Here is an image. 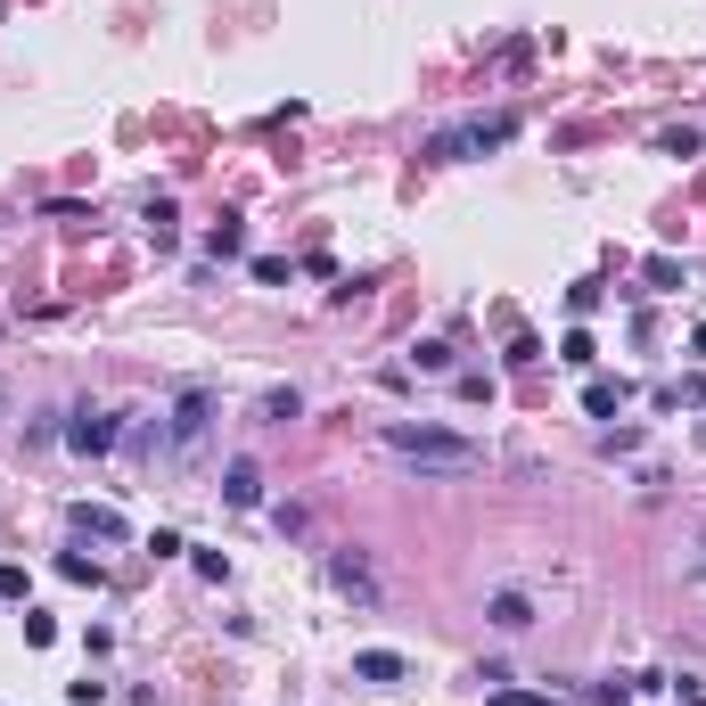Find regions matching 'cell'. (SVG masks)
I'll use <instances>...</instances> for the list:
<instances>
[{
    "label": "cell",
    "instance_id": "obj_8",
    "mask_svg": "<svg viewBox=\"0 0 706 706\" xmlns=\"http://www.w3.org/2000/svg\"><path fill=\"white\" fill-rule=\"evenodd\" d=\"M255 493H263L255 461H230V477H223V502H230V509H255Z\"/></svg>",
    "mask_w": 706,
    "mask_h": 706
},
{
    "label": "cell",
    "instance_id": "obj_21",
    "mask_svg": "<svg viewBox=\"0 0 706 706\" xmlns=\"http://www.w3.org/2000/svg\"><path fill=\"white\" fill-rule=\"evenodd\" d=\"M698 583H706V567H698Z\"/></svg>",
    "mask_w": 706,
    "mask_h": 706
},
{
    "label": "cell",
    "instance_id": "obj_4",
    "mask_svg": "<svg viewBox=\"0 0 706 706\" xmlns=\"http://www.w3.org/2000/svg\"><path fill=\"white\" fill-rule=\"evenodd\" d=\"M66 526H75L83 542H124V534H131L124 509H108V502H75V509H66Z\"/></svg>",
    "mask_w": 706,
    "mask_h": 706
},
{
    "label": "cell",
    "instance_id": "obj_10",
    "mask_svg": "<svg viewBox=\"0 0 706 706\" xmlns=\"http://www.w3.org/2000/svg\"><path fill=\"white\" fill-rule=\"evenodd\" d=\"M337 592H353V600H378V583H370V567H362V558H337Z\"/></svg>",
    "mask_w": 706,
    "mask_h": 706
},
{
    "label": "cell",
    "instance_id": "obj_7",
    "mask_svg": "<svg viewBox=\"0 0 706 706\" xmlns=\"http://www.w3.org/2000/svg\"><path fill=\"white\" fill-rule=\"evenodd\" d=\"M625 378H592V387H583V411H592V419H616V411H625Z\"/></svg>",
    "mask_w": 706,
    "mask_h": 706
},
{
    "label": "cell",
    "instance_id": "obj_19",
    "mask_svg": "<svg viewBox=\"0 0 706 706\" xmlns=\"http://www.w3.org/2000/svg\"><path fill=\"white\" fill-rule=\"evenodd\" d=\"M0 600H25V567H0Z\"/></svg>",
    "mask_w": 706,
    "mask_h": 706
},
{
    "label": "cell",
    "instance_id": "obj_15",
    "mask_svg": "<svg viewBox=\"0 0 706 706\" xmlns=\"http://www.w3.org/2000/svg\"><path fill=\"white\" fill-rule=\"evenodd\" d=\"M534 362H542V337L518 329V337H509V370H534Z\"/></svg>",
    "mask_w": 706,
    "mask_h": 706
},
{
    "label": "cell",
    "instance_id": "obj_1",
    "mask_svg": "<svg viewBox=\"0 0 706 706\" xmlns=\"http://www.w3.org/2000/svg\"><path fill=\"white\" fill-rule=\"evenodd\" d=\"M387 452L411 468H436V477H468V468H484V452L468 444V436H444V428H411V419H394L387 428Z\"/></svg>",
    "mask_w": 706,
    "mask_h": 706
},
{
    "label": "cell",
    "instance_id": "obj_20",
    "mask_svg": "<svg viewBox=\"0 0 706 706\" xmlns=\"http://www.w3.org/2000/svg\"><path fill=\"white\" fill-rule=\"evenodd\" d=\"M690 353H698V362H706V329H698V337H690Z\"/></svg>",
    "mask_w": 706,
    "mask_h": 706
},
{
    "label": "cell",
    "instance_id": "obj_5",
    "mask_svg": "<svg viewBox=\"0 0 706 706\" xmlns=\"http://www.w3.org/2000/svg\"><path fill=\"white\" fill-rule=\"evenodd\" d=\"M66 444H75V452H108V444H115V419H108V411H75Z\"/></svg>",
    "mask_w": 706,
    "mask_h": 706
},
{
    "label": "cell",
    "instance_id": "obj_18",
    "mask_svg": "<svg viewBox=\"0 0 706 706\" xmlns=\"http://www.w3.org/2000/svg\"><path fill=\"white\" fill-rule=\"evenodd\" d=\"M493 706H551L542 690H493Z\"/></svg>",
    "mask_w": 706,
    "mask_h": 706
},
{
    "label": "cell",
    "instance_id": "obj_14",
    "mask_svg": "<svg viewBox=\"0 0 706 706\" xmlns=\"http://www.w3.org/2000/svg\"><path fill=\"white\" fill-rule=\"evenodd\" d=\"M411 370H452V345L428 337V345H411Z\"/></svg>",
    "mask_w": 706,
    "mask_h": 706
},
{
    "label": "cell",
    "instance_id": "obj_13",
    "mask_svg": "<svg viewBox=\"0 0 706 706\" xmlns=\"http://www.w3.org/2000/svg\"><path fill=\"white\" fill-rule=\"evenodd\" d=\"M558 362H576V370H592V329H567V337H558Z\"/></svg>",
    "mask_w": 706,
    "mask_h": 706
},
{
    "label": "cell",
    "instance_id": "obj_3",
    "mask_svg": "<svg viewBox=\"0 0 706 706\" xmlns=\"http://www.w3.org/2000/svg\"><path fill=\"white\" fill-rule=\"evenodd\" d=\"M205 428H214V387H181V394H173V419H165V444L189 452Z\"/></svg>",
    "mask_w": 706,
    "mask_h": 706
},
{
    "label": "cell",
    "instance_id": "obj_6",
    "mask_svg": "<svg viewBox=\"0 0 706 706\" xmlns=\"http://www.w3.org/2000/svg\"><path fill=\"white\" fill-rule=\"evenodd\" d=\"M353 673H362V682H378V690H394V682H403V657H394V650H362V657H353Z\"/></svg>",
    "mask_w": 706,
    "mask_h": 706
},
{
    "label": "cell",
    "instance_id": "obj_9",
    "mask_svg": "<svg viewBox=\"0 0 706 706\" xmlns=\"http://www.w3.org/2000/svg\"><path fill=\"white\" fill-rule=\"evenodd\" d=\"M484 616H493L502 632H526V625H534V600H526V592H493V608H484Z\"/></svg>",
    "mask_w": 706,
    "mask_h": 706
},
{
    "label": "cell",
    "instance_id": "obj_2",
    "mask_svg": "<svg viewBox=\"0 0 706 706\" xmlns=\"http://www.w3.org/2000/svg\"><path fill=\"white\" fill-rule=\"evenodd\" d=\"M509 140H518V115H468V124H444L428 140V156L436 165H468V156H493V149H509Z\"/></svg>",
    "mask_w": 706,
    "mask_h": 706
},
{
    "label": "cell",
    "instance_id": "obj_16",
    "mask_svg": "<svg viewBox=\"0 0 706 706\" xmlns=\"http://www.w3.org/2000/svg\"><path fill=\"white\" fill-rule=\"evenodd\" d=\"M58 576H66V583H99V558H83V551H66V558H58Z\"/></svg>",
    "mask_w": 706,
    "mask_h": 706
},
{
    "label": "cell",
    "instance_id": "obj_11",
    "mask_svg": "<svg viewBox=\"0 0 706 706\" xmlns=\"http://www.w3.org/2000/svg\"><path fill=\"white\" fill-rule=\"evenodd\" d=\"M297 411H304V394H297V387H272V394H263V419H272V428H288Z\"/></svg>",
    "mask_w": 706,
    "mask_h": 706
},
{
    "label": "cell",
    "instance_id": "obj_12",
    "mask_svg": "<svg viewBox=\"0 0 706 706\" xmlns=\"http://www.w3.org/2000/svg\"><path fill=\"white\" fill-rule=\"evenodd\" d=\"M641 279L666 297V288H682V263H673V255H650V263H641Z\"/></svg>",
    "mask_w": 706,
    "mask_h": 706
},
{
    "label": "cell",
    "instance_id": "obj_17",
    "mask_svg": "<svg viewBox=\"0 0 706 706\" xmlns=\"http://www.w3.org/2000/svg\"><path fill=\"white\" fill-rule=\"evenodd\" d=\"M205 247H214V255H239L247 230H239V223H214V230H205Z\"/></svg>",
    "mask_w": 706,
    "mask_h": 706
}]
</instances>
